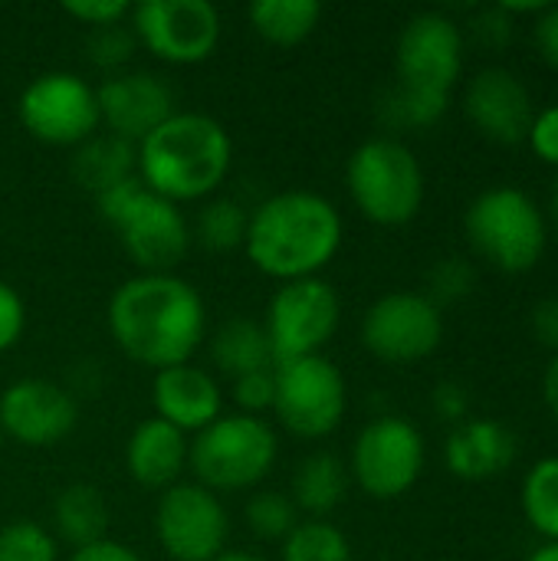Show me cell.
Segmentation results:
<instances>
[{"label": "cell", "mask_w": 558, "mask_h": 561, "mask_svg": "<svg viewBox=\"0 0 558 561\" xmlns=\"http://www.w3.org/2000/svg\"><path fill=\"white\" fill-rule=\"evenodd\" d=\"M533 39H536L539 56L558 72V3H549V7L536 16V23H533Z\"/></svg>", "instance_id": "42"}, {"label": "cell", "mask_w": 558, "mask_h": 561, "mask_svg": "<svg viewBox=\"0 0 558 561\" xmlns=\"http://www.w3.org/2000/svg\"><path fill=\"white\" fill-rule=\"evenodd\" d=\"M516 454V434L503 421L490 417H467L451 431L444 444V463L464 483H483L506 473Z\"/></svg>", "instance_id": "20"}, {"label": "cell", "mask_w": 558, "mask_h": 561, "mask_svg": "<svg viewBox=\"0 0 558 561\" xmlns=\"http://www.w3.org/2000/svg\"><path fill=\"white\" fill-rule=\"evenodd\" d=\"M523 516L546 542H558V457H543L523 480Z\"/></svg>", "instance_id": "28"}, {"label": "cell", "mask_w": 558, "mask_h": 561, "mask_svg": "<svg viewBox=\"0 0 558 561\" xmlns=\"http://www.w3.org/2000/svg\"><path fill=\"white\" fill-rule=\"evenodd\" d=\"M109 332L115 345L145 368L191 362L207 335V309L197 289L178 273H138L109 299Z\"/></svg>", "instance_id": "1"}, {"label": "cell", "mask_w": 558, "mask_h": 561, "mask_svg": "<svg viewBox=\"0 0 558 561\" xmlns=\"http://www.w3.org/2000/svg\"><path fill=\"white\" fill-rule=\"evenodd\" d=\"M23 329H26V306H23L20 293L0 279V355L20 342Z\"/></svg>", "instance_id": "37"}, {"label": "cell", "mask_w": 558, "mask_h": 561, "mask_svg": "<svg viewBox=\"0 0 558 561\" xmlns=\"http://www.w3.org/2000/svg\"><path fill=\"white\" fill-rule=\"evenodd\" d=\"M109 503L102 496V490H95L92 483H72L66 486L56 500H53V526L56 536L62 542H69L72 549H86L92 542L109 539Z\"/></svg>", "instance_id": "25"}, {"label": "cell", "mask_w": 558, "mask_h": 561, "mask_svg": "<svg viewBox=\"0 0 558 561\" xmlns=\"http://www.w3.org/2000/svg\"><path fill=\"white\" fill-rule=\"evenodd\" d=\"M444 316L424 293H388L362 319V345L388 365H414L437 352Z\"/></svg>", "instance_id": "14"}, {"label": "cell", "mask_w": 558, "mask_h": 561, "mask_svg": "<svg viewBox=\"0 0 558 561\" xmlns=\"http://www.w3.org/2000/svg\"><path fill=\"white\" fill-rule=\"evenodd\" d=\"M464 230L474 253L500 273H529L549 243V227L539 204L526 191L506 184L470 201Z\"/></svg>", "instance_id": "6"}, {"label": "cell", "mask_w": 558, "mask_h": 561, "mask_svg": "<svg viewBox=\"0 0 558 561\" xmlns=\"http://www.w3.org/2000/svg\"><path fill=\"white\" fill-rule=\"evenodd\" d=\"M247 526L257 539L283 542L299 526V510H296L293 496H286L280 490H260L247 503Z\"/></svg>", "instance_id": "31"}, {"label": "cell", "mask_w": 558, "mask_h": 561, "mask_svg": "<svg viewBox=\"0 0 558 561\" xmlns=\"http://www.w3.org/2000/svg\"><path fill=\"white\" fill-rule=\"evenodd\" d=\"M464 108L480 135L500 145H520L536 118L533 95L526 82L506 66L480 69L464 92Z\"/></svg>", "instance_id": "18"}, {"label": "cell", "mask_w": 558, "mask_h": 561, "mask_svg": "<svg viewBox=\"0 0 558 561\" xmlns=\"http://www.w3.org/2000/svg\"><path fill=\"white\" fill-rule=\"evenodd\" d=\"M477 286V273L464 256H444L431 266L428 273V299L441 309L447 302H460L474 293Z\"/></svg>", "instance_id": "33"}, {"label": "cell", "mask_w": 558, "mask_h": 561, "mask_svg": "<svg viewBox=\"0 0 558 561\" xmlns=\"http://www.w3.org/2000/svg\"><path fill=\"white\" fill-rule=\"evenodd\" d=\"M135 46H138V39H135V33H132L125 23L92 30V33H89V43H86L92 66H95V69H105L109 76L125 72V66H128Z\"/></svg>", "instance_id": "34"}, {"label": "cell", "mask_w": 558, "mask_h": 561, "mask_svg": "<svg viewBox=\"0 0 558 561\" xmlns=\"http://www.w3.org/2000/svg\"><path fill=\"white\" fill-rule=\"evenodd\" d=\"M431 404H434L437 417H444V421H451V424H464L467 414H470V394H467V388L457 385V381L437 385L434 394H431Z\"/></svg>", "instance_id": "40"}, {"label": "cell", "mask_w": 558, "mask_h": 561, "mask_svg": "<svg viewBox=\"0 0 558 561\" xmlns=\"http://www.w3.org/2000/svg\"><path fill=\"white\" fill-rule=\"evenodd\" d=\"M214 561H263V559H257V556H250V552H230V549H227V552H220Z\"/></svg>", "instance_id": "46"}, {"label": "cell", "mask_w": 558, "mask_h": 561, "mask_svg": "<svg viewBox=\"0 0 558 561\" xmlns=\"http://www.w3.org/2000/svg\"><path fill=\"white\" fill-rule=\"evenodd\" d=\"M451 108V99L444 95H428V92H414L405 85H391L382 95L378 115L385 118V125L391 128H431L437 125Z\"/></svg>", "instance_id": "30"}, {"label": "cell", "mask_w": 558, "mask_h": 561, "mask_svg": "<svg viewBox=\"0 0 558 561\" xmlns=\"http://www.w3.org/2000/svg\"><path fill=\"white\" fill-rule=\"evenodd\" d=\"M56 536L30 519L7 523L0 529V561H56Z\"/></svg>", "instance_id": "32"}, {"label": "cell", "mask_w": 558, "mask_h": 561, "mask_svg": "<svg viewBox=\"0 0 558 561\" xmlns=\"http://www.w3.org/2000/svg\"><path fill=\"white\" fill-rule=\"evenodd\" d=\"M273 414L299 440H322L345 421L349 385L335 362H329L326 355L280 362L273 368Z\"/></svg>", "instance_id": "8"}, {"label": "cell", "mask_w": 558, "mask_h": 561, "mask_svg": "<svg viewBox=\"0 0 558 561\" xmlns=\"http://www.w3.org/2000/svg\"><path fill=\"white\" fill-rule=\"evenodd\" d=\"M210 358L230 381L253 375V371L276 368V355H273L263 322L247 319V316H234L217 325L210 339Z\"/></svg>", "instance_id": "23"}, {"label": "cell", "mask_w": 558, "mask_h": 561, "mask_svg": "<svg viewBox=\"0 0 558 561\" xmlns=\"http://www.w3.org/2000/svg\"><path fill=\"white\" fill-rule=\"evenodd\" d=\"M155 536L171 561H214L227 552L230 516L201 483H174L158 500Z\"/></svg>", "instance_id": "13"}, {"label": "cell", "mask_w": 558, "mask_h": 561, "mask_svg": "<svg viewBox=\"0 0 558 561\" xmlns=\"http://www.w3.org/2000/svg\"><path fill=\"white\" fill-rule=\"evenodd\" d=\"M339 319H342L339 293L322 276L283 283L273 293L266 322H263L273 355H276V365L293 362V358L322 355V348L329 345V339L339 329Z\"/></svg>", "instance_id": "9"}, {"label": "cell", "mask_w": 558, "mask_h": 561, "mask_svg": "<svg viewBox=\"0 0 558 561\" xmlns=\"http://www.w3.org/2000/svg\"><path fill=\"white\" fill-rule=\"evenodd\" d=\"M230 398L240 408V414H250V417H260L263 411H273V398H276L273 368L270 371H253V375H243V378L230 381Z\"/></svg>", "instance_id": "35"}, {"label": "cell", "mask_w": 558, "mask_h": 561, "mask_svg": "<svg viewBox=\"0 0 558 561\" xmlns=\"http://www.w3.org/2000/svg\"><path fill=\"white\" fill-rule=\"evenodd\" d=\"M280 454L276 431L263 417L220 414L210 427L194 434L187 467L194 483L210 493H240L266 480Z\"/></svg>", "instance_id": "7"}, {"label": "cell", "mask_w": 558, "mask_h": 561, "mask_svg": "<svg viewBox=\"0 0 558 561\" xmlns=\"http://www.w3.org/2000/svg\"><path fill=\"white\" fill-rule=\"evenodd\" d=\"M345 493H349V467L329 450L309 454L293 477V503L309 519H326L332 510L342 506Z\"/></svg>", "instance_id": "24"}, {"label": "cell", "mask_w": 558, "mask_h": 561, "mask_svg": "<svg viewBox=\"0 0 558 561\" xmlns=\"http://www.w3.org/2000/svg\"><path fill=\"white\" fill-rule=\"evenodd\" d=\"M191 437L161 417L141 421L125 444V470L145 490H171L187 470Z\"/></svg>", "instance_id": "21"}, {"label": "cell", "mask_w": 558, "mask_h": 561, "mask_svg": "<svg viewBox=\"0 0 558 561\" xmlns=\"http://www.w3.org/2000/svg\"><path fill=\"white\" fill-rule=\"evenodd\" d=\"M135 148L141 184L178 207L214 197L234 161L227 128L204 112H174Z\"/></svg>", "instance_id": "3"}, {"label": "cell", "mask_w": 558, "mask_h": 561, "mask_svg": "<svg viewBox=\"0 0 558 561\" xmlns=\"http://www.w3.org/2000/svg\"><path fill=\"white\" fill-rule=\"evenodd\" d=\"M398 85L451 99L464 69V33L437 10L414 13L395 46Z\"/></svg>", "instance_id": "15"}, {"label": "cell", "mask_w": 558, "mask_h": 561, "mask_svg": "<svg viewBox=\"0 0 558 561\" xmlns=\"http://www.w3.org/2000/svg\"><path fill=\"white\" fill-rule=\"evenodd\" d=\"M283 561H352V542L329 519H299L283 539Z\"/></svg>", "instance_id": "29"}, {"label": "cell", "mask_w": 558, "mask_h": 561, "mask_svg": "<svg viewBox=\"0 0 558 561\" xmlns=\"http://www.w3.org/2000/svg\"><path fill=\"white\" fill-rule=\"evenodd\" d=\"M0 447H3V431H0Z\"/></svg>", "instance_id": "48"}, {"label": "cell", "mask_w": 558, "mask_h": 561, "mask_svg": "<svg viewBox=\"0 0 558 561\" xmlns=\"http://www.w3.org/2000/svg\"><path fill=\"white\" fill-rule=\"evenodd\" d=\"M95 102L99 122L109 128V135H118L132 145L148 138L161 122H168L178 112L171 85L145 69L105 76V82L95 85Z\"/></svg>", "instance_id": "17"}, {"label": "cell", "mask_w": 558, "mask_h": 561, "mask_svg": "<svg viewBox=\"0 0 558 561\" xmlns=\"http://www.w3.org/2000/svg\"><path fill=\"white\" fill-rule=\"evenodd\" d=\"M69 168H72L76 184L95 197L128 178H138V148L118 135L95 131L92 138L72 148Z\"/></svg>", "instance_id": "22"}, {"label": "cell", "mask_w": 558, "mask_h": 561, "mask_svg": "<svg viewBox=\"0 0 558 561\" xmlns=\"http://www.w3.org/2000/svg\"><path fill=\"white\" fill-rule=\"evenodd\" d=\"M322 20V3L316 0H257L250 7V26L273 46H296Z\"/></svg>", "instance_id": "26"}, {"label": "cell", "mask_w": 558, "mask_h": 561, "mask_svg": "<svg viewBox=\"0 0 558 561\" xmlns=\"http://www.w3.org/2000/svg\"><path fill=\"white\" fill-rule=\"evenodd\" d=\"M526 141H529V148L536 151L539 161L558 168V105H546L543 112H536Z\"/></svg>", "instance_id": "38"}, {"label": "cell", "mask_w": 558, "mask_h": 561, "mask_svg": "<svg viewBox=\"0 0 558 561\" xmlns=\"http://www.w3.org/2000/svg\"><path fill=\"white\" fill-rule=\"evenodd\" d=\"M549 210H553V224H556V230H558V174H556V184H553V201H549Z\"/></svg>", "instance_id": "47"}, {"label": "cell", "mask_w": 558, "mask_h": 561, "mask_svg": "<svg viewBox=\"0 0 558 561\" xmlns=\"http://www.w3.org/2000/svg\"><path fill=\"white\" fill-rule=\"evenodd\" d=\"M342 214L316 191H280L250 210L243 253L247 260L280 279L319 276L342 250Z\"/></svg>", "instance_id": "2"}, {"label": "cell", "mask_w": 558, "mask_h": 561, "mask_svg": "<svg viewBox=\"0 0 558 561\" xmlns=\"http://www.w3.org/2000/svg\"><path fill=\"white\" fill-rule=\"evenodd\" d=\"M135 39L161 62L194 66L214 56L224 23L210 0H141L132 7Z\"/></svg>", "instance_id": "12"}, {"label": "cell", "mask_w": 558, "mask_h": 561, "mask_svg": "<svg viewBox=\"0 0 558 561\" xmlns=\"http://www.w3.org/2000/svg\"><path fill=\"white\" fill-rule=\"evenodd\" d=\"M526 561H558V542H546L543 549H536Z\"/></svg>", "instance_id": "45"}, {"label": "cell", "mask_w": 558, "mask_h": 561, "mask_svg": "<svg viewBox=\"0 0 558 561\" xmlns=\"http://www.w3.org/2000/svg\"><path fill=\"white\" fill-rule=\"evenodd\" d=\"M543 398H546L553 417L558 421V355H553V362H549V368L543 375Z\"/></svg>", "instance_id": "44"}, {"label": "cell", "mask_w": 558, "mask_h": 561, "mask_svg": "<svg viewBox=\"0 0 558 561\" xmlns=\"http://www.w3.org/2000/svg\"><path fill=\"white\" fill-rule=\"evenodd\" d=\"M69 561H145L135 549H128L125 542H115V539H102V542H92L86 549H72Z\"/></svg>", "instance_id": "43"}, {"label": "cell", "mask_w": 558, "mask_h": 561, "mask_svg": "<svg viewBox=\"0 0 558 561\" xmlns=\"http://www.w3.org/2000/svg\"><path fill=\"white\" fill-rule=\"evenodd\" d=\"M529 325H533V339L543 348H549L553 355H558V296H549L533 306Z\"/></svg>", "instance_id": "41"}, {"label": "cell", "mask_w": 558, "mask_h": 561, "mask_svg": "<svg viewBox=\"0 0 558 561\" xmlns=\"http://www.w3.org/2000/svg\"><path fill=\"white\" fill-rule=\"evenodd\" d=\"M474 33L483 46L490 49H503L510 46L513 39V16L497 3V7H483L477 16H474Z\"/></svg>", "instance_id": "39"}, {"label": "cell", "mask_w": 558, "mask_h": 561, "mask_svg": "<svg viewBox=\"0 0 558 561\" xmlns=\"http://www.w3.org/2000/svg\"><path fill=\"white\" fill-rule=\"evenodd\" d=\"M20 125L43 145L76 148L99 131L95 89L66 69L36 76L16 99Z\"/></svg>", "instance_id": "11"}, {"label": "cell", "mask_w": 558, "mask_h": 561, "mask_svg": "<svg viewBox=\"0 0 558 561\" xmlns=\"http://www.w3.org/2000/svg\"><path fill=\"white\" fill-rule=\"evenodd\" d=\"M250 210L234 197H207L191 224V237L210 253L240 250L247 240Z\"/></svg>", "instance_id": "27"}, {"label": "cell", "mask_w": 558, "mask_h": 561, "mask_svg": "<svg viewBox=\"0 0 558 561\" xmlns=\"http://www.w3.org/2000/svg\"><path fill=\"white\" fill-rule=\"evenodd\" d=\"M95 210L118 233L128 260L141 273H174L194 243L184 210L151 194L141 178L95 194Z\"/></svg>", "instance_id": "4"}, {"label": "cell", "mask_w": 558, "mask_h": 561, "mask_svg": "<svg viewBox=\"0 0 558 561\" xmlns=\"http://www.w3.org/2000/svg\"><path fill=\"white\" fill-rule=\"evenodd\" d=\"M424 460L421 431L405 417L385 414L368 421L355 437L349 473L372 500H398L421 480Z\"/></svg>", "instance_id": "10"}, {"label": "cell", "mask_w": 558, "mask_h": 561, "mask_svg": "<svg viewBox=\"0 0 558 561\" xmlns=\"http://www.w3.org/2000/svg\"><path fill=\"white\" fill-rule=\"evenodd\" d=\"M79 401L46 378H20L0 394V431L23 447H53L72 434Z\"/></svg>", "instance_id": "16"}, {"label": "cell", "mask_w": 558, "mask_h": 561, "mask_svg": "<svg viewBox=\"0 0 558 561\" xmlns=\"http://www.w3.org/2000/svg\"><path fill=\"white\" fill-rule=\"evenodd\" d=\"M62 10L92 26V30H102V26H115V23H125L132 16V3L128 0H66Z\"/></svg>", "instance_id": "36"}, {"label": "cell", "mask_w": 558, "mask_h": 561, "mask_svg": "<svg viewBox=\"0 0 558 561\" xmlns=\"http://www.w3.org/2000/svg\"><path fill=\"white\" fill-rule=\"evenodd\" d=\"M155 417L178 427L181 434H201L224 414V391L207 368L191 362L155 371L151 381Z\"/></svg>", "instance_id": "19"}, {"label": "cell", "mask_w": 558, "mask_h": 561, "mask_svg": "<svg viewBox=\"0 0 558 561\" xmlns=\"http://www.w3.org/2000/svg\"><path fill=\"white\" fill-rule=\"evenodd\" d=\"M345 184L362 217L378 227H405L424 204V168L418 154L391 135L368 138L352 151Z\"/></svg>", "instance_id": "5"}]
</instances>
